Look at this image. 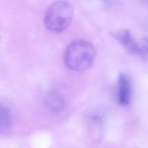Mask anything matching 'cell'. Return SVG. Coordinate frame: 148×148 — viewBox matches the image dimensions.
Masks as SVG:
<instances>
[{
  "instance_id": "obj_3",
  "label": "cell",
  "mask_w": 148,
  "mask_h": 148,
  "mask_svg": "<svg viewBox=\"0 0 148 148\" xmlns=\"http://www.w3.org/2000/svg\"><path fill=\"white\" fill-rule=\"evenodd\" d=\"M114 38L125 48L130 51L143 57L146 54L142 49L140 45H138L132 38L131 32L128 29H121L113 34Z\"/></svg>"
},
{
  "instance_id": "obj_7",
  "label": "cell",
  "mask_w": 148,
  "mask_h": 148,
  "mask_svg": "<svg viewBox=\"0 0 148 148\" xmlns=\"http://www.w3.org/2000/svg\"><path fill=\"white\" fill-rule=\"evenodd\" d=\"M140 46L145 54H148V38H145L142 39Z\"/></svg>"
},
{
  "instance_id": "obj_5",
  "label": "cell",
  "mask_w": 148,
  "mask_h": 148,
  "mask_svg": "<svg viewBox=\"0 0 148 148\" xmlns=\"http://www.w3.org/2000/svg\"><path fill=\"white\" fill-rule=\"evenodd\" d=\"M45 104L49 110L53 113H57L63 109L64 99L59 92L51 91L46 95L45 98Z\"/></svg>"
},
{
  "instance_id": "obj_2",
  "label": "cell",
  "mask_w": 148,
  "mask_h": 148,
  "mask_svg": "<svg viewBox=\"0 0 148 148\" xmlns=\"http://www.w3.org/2000/svg\"><path fill=\"white\" fill-rule=\"evenodd\" d=\"M73 13V8L68 1H56L50 5L45 13V26L49 31L53 32H62L70 25Z\"/></svg>"
},
{
  "instance_id": "obj_1",
  "label": "cell",
  "mask_w": 148,
  "mask_h": 148,
  "mask_svg": "<svg viewBox=\"0 0 148 148\" xmlns=\"http://www.w3.org/2000/svg\"><path fill=\"white\" fill-rule=\"evenodd\" d=\"M96 58L94 46L84 40H77L70 43L64 52L66 66L75 72H83L91 67Z\"/></svg>"
},
{
  "instance_id": "obj_8",
  "label": "cell",
  "mask_w": 148,
  "mask_h": 148,
  "mask_svg": "<svg viewBox=\"0 0 148 148\" xmlns=\"http://www.w3.org/2000/svg\"><path fill=\"white\" fill-rule=\"evenodd\" d=\"M105 1H108V0H105Z\"/></svg>"
},
{
  "instance_id": "obj_6",
  "label": "cell",
  "mask_w": 148,
  "mask_h": 148,
  "mask_svg": "<svg viewBox=\"0 0 148 148\" xmlns=\"http://www.w3.org/2000/svg\"><path fill=\"white\" fill-rule=\"evenodd\" d=\"M1 132L6 134L10 130L12 123V117L9 109L6 106H1Z\"/></svg>"
},
{
  "instance_id": "obj_4",
  "label": "cell",
  "mask_w": 148,
  "mask_h": 148,
  "mask_svg": "<svg viewBox=\"0 0 148 148\" xmlns=\"http://www.w3.org/2000/svg\"><path fill=\"white\" fill-rule=\"evenodd\" d=\"M132 86L130 79L124 73H120L118 78L117 99L120 105H128L131 101Z\"/></svg>"
}]
</instances>
